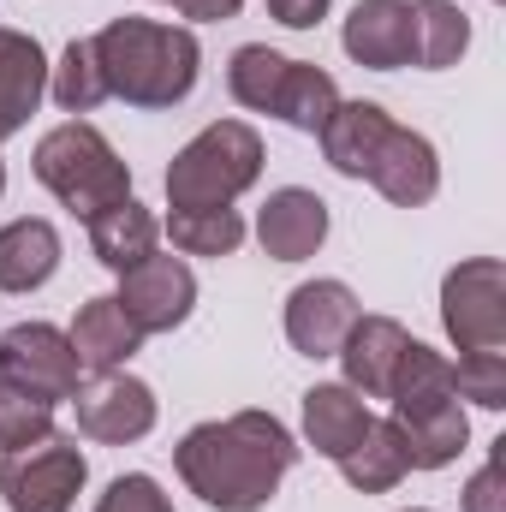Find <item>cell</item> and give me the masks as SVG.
Returning a JSON list of instances; mask_svg holds the SVG:
<instances>
[{
    "label": "cell",
    "instance_id": "1",
    "mask_svg": "<svg viewBox=\"0 0 506 512\" xmlns=\"http://www.w3.org/2000/svg\"><path fill=\"white\" fill-rule=\"evenodd\" d=\"M173 465L203 507L262 512L298 465V441L274 411H233L221 423H197L173 447Z\"/></svg>",
    "mask_w": 506,
    "mask_h": 512
},
{
    "label": "cell",
    "instance_id": "2",
    "mask_svg": "<svg viewBox=\"0 0 506 512\" xmlns=\"http://www.w3.org/2000/svg\"><path fill=\"white\" fill-rule=\"evenodd\" d=\"M90 42H96V66H102L108 96L126 102V108H179L197 90L203 48L185 24L114 18Z\"/></svg>",
    "mask_w": 506,
    "mask_h": 512
},
{
    "label": "cell",
    "instance_id": "3",
    "mask_svg": "<svg viewBox=\"0 0 506 512\" xmlns=\"http://www.w3.org/2000/svg\"><path fill=\"white\" fill-rule=\"evenodd\" d=\"M262 179V137L245 120L203 126L167 167V203L173 209H233Z\"/></svg>",
    "mask_w": 506,
    "mask_h": 512
},
{
    "label": "cell",
    "instance_id": "4",
    "mask_svg": "<svg viewBox=\"0 0 506 512\" xmlns=\"http://www.w3.org/2000/svg\"><path fill=\"white\" fill-rule=\"evenodd\" d=\"M30 167H36V179H42L78 221H90V215L114 209L120 197H131V167L114 155V143L90 126V120L54 126L36 143V161H30Z\"/></svg>",
    "mask_w": 506,
    "mask_h": 512
},
{
    "label": "cell",
    "instance_id": "5",
    "mask_svg": "<svg viewBox=\"0 0 506 512\" xmlns=\"http://www.w3.org/2000/svg\"><path fill=\"white\" fill-rule=\"evenodd\" d=\"M90 483V459L78 453V441H36L18 453H0V501L6 512H72V501Z\"/></svg>",
    "mask_w": 506,
    "mask_h": 512
},
{
    "label": "cell",
    "instance_id": "6",
    "mask_svg": "<svg viewBox=\"0 0 506 512\" xmlns=\"http://www.w3.org/2000/svg\"><path fill=\"white\" fill-rule=\"evenodd\" d=\"M441 328L459 352L506 346V268L501 256H471L441 280Z\"/></svg>",
    "mask_w": 506,
    "mask_h": 512
},
{
    "label": "cell",
    "instance_id": "7",
    "mask_svg": "<svg viewBox=\"0 0 506 512\" xmlns=\"http://www.w3.org/2000/svg\"><path fill=\"white\" fill-rule=\"evenodd\" d=\"M78 376L84 364L54 322H18L0 334V382H12L18 393L60 405V399H78Z\"/></svg>",
    "mask_w": 506,
    "mask_h": 512
},
{
    "label": "cell",
    "instance_id": "8",
    "mask_svg": "<svg viewBox=\"0 0 506 512\" xmlns=\"http://www.w3.org/2000/svg\"><path fill=\"white\" fill-rule=\"evenodd\" d=\"M114 304L126 310V322L149 340V334H173L185 316H191V304H197V274L179 262V256H143L137 268L120 274V292H114Z\"/></svg>",
    "mask_w": 506,
    "mask_h": 512
},
{
    "label": "cell",
    "instance_id": "9",
    "mask_svg": "<svg viewBox=\"0 0 506 512\" xmlns=\"http://www.w3.org/2000/svg\"><path fill=\"white\" fill-rule=\"evenodd\" d=\"M78 435L102 441V447H131L155 429V387L114 370V376H96L90 387H78Z\"/></svg>",
    "mask_w": 506,
    "mask_h": 512
},
{
    "label": "cell",
    "instance_id": "10",
    "mask_svg": "<svg viewBox=\"0 0 506 512\" xmlns=\"http://www.w3.org/2000/svg\"><path fill=\"white\" fill-rule=\"evenodd\" d=\"M358 316L364 310H358V292L346 280H304L286 298V340L304 358H334Z\"/></svg>",
    "mask_w": 506,
    "mask_h": 512
},
{
    "label": "cell",
    "instance_id": "11",
    "mask_svg": "<svg viewBox=\"0 0 506 512\" xmlns=\"http://www.w3.org/2000/svg\"><path fill=\"white\" fill-rule=\"evenodd\" d=\"M370 185H376L387 203H399V209H423L435 191H441V161H435V143L423 137V131H405L393 126L381 137L376 161H370V173H364Z\"/></svg>",
    "mask_w": 506,
    "mask_h": 512
},
{
    "label": "cell",
    "instance_id": "12",
    "mask_svg": "<svg viewBox=\"0 0 506 512\" xmlns=\"http://www.w3.org/2000/svg\"><path fill=\"white\" fill-rule=\"evenodd\" d=\"M399 429V447H405V465L411 471H441L465 453L471 441V417L459 399H423V405H399L387 417Z\"/></svg>",
    "mask_w": 506,
    "mask_h": 512
},
{
    "label": "cell",
    "instance_id": "13",
    "mask_svg": "<svg viewBox=\"0 0 506 512\" xmlns=\"http://www.w3.org/2000/svg\"><path fill=\"white\" fill-rule=\"evenodd\" d=\"M256 239L274 262H304L328 239V203L316 191H304V185H280L256 215Z\"/></svg>",
    "mask_w": 506,
    "mask_h": 512
},
{
    "label": "cell",
    "instance_id": "14",
    "mask_svg": "<svg viewBox=\"0 0 506 512\" xmlns=\"http://www.w3.org/2000/svg\"><path fill=\"white\" fill-rule=\"evenodd\" d=\"M340 48L370 72L411 66V0H358L340 30Z\"/></svg>",
    "mask_w": 506,
    "mask_h": 512
},
{
    "label": "cell",
    "instance_id": "15",
    "mask_svg": "<svg viewBox=\"0 0 506 512\" xmlns=\"http://www.w3.org/2000/svg\"><path fill=\"white\" fill-rule=\"evenodd\" d=\"M411 346V334L393 322V316H358L352 322V334H346V346L334 352L340 358V370H346V387L358 393V399H387V387H393V370H399V352Z\"/></svg>",
    "mask_w": 506,
    "mask_h": 512
},
{
    "label": "cell",
    "instance_id": "16",
    "mask_svg": "<svg viewBox=\"0 0 506 512\" xmlns=\"http://www.w3.org/2000/svg\"><path fill=\"white\" fill-rule=\"evenodd\" d=\"M42 96H48V54H42V42L0 24V143L30 126Z\"/></svg>",
    "mask_w": 506,
    "mask_h": 512
},
{
    "label": "cell",
    "instance_id": "17",
    "mask_svg": "<svg viewBox=\"0 0 506 512\" xmlns=\"http://www.w3.org/2000/svg\"><path fill=\"white\" fill-rule=\"evenodd\" d=\"M66 340H72V352H78V364H84L90 376H114V370H126L131 358H137V346H143V334L126 322V310H120L114 298H90V304H78Z\"/></svg>",
    "mask_w": 506,
    "mask_h": 512
},
{
    "label": "cell",
    "instance_id": "18",
    "mask_svg": "<svg viewBox=\"0 0 506 512\" xmlns=\"http://www.w3.org/2000/svg\"><path fill=\"white\" fill-rule=\"evenodd\" d=\"M370 423H376L370 405H364L346 382H316L304 393V441H310L322 459H346V453L364 441Z\"/></svg>",
    "mask_w": 506,
    "mask_h": 512
},
{
    "label": "cell",
    "instance_id": "19",
    "mask_svg": "<svg viewBox=\"0 0 506 512\" xmlns=\"http://www.w3.org/2000/svg\"><path fill=\"white\" fill-rule=\"evenodd\" d=\"M387 131H393V120H387L381 102H340L316 137H322V155H328V167L340 179H364Z\"/></svg>",
    "mask_w": 506,
    "mask_h": 512
},
{
    "label": "cell",
    "instance_id": "20",
    "mask_svg": "<svg viewBox=\"0 0 506 512\" xmlns=\"http://www.w3.org/2000/svg\"><path fill=\"white\" fill-rule=\"evenodd\" d=\"M84 227H90V251H96V262L114 268V274H126V268H137L143 256H155V239H161V221H155L137 197H120L114 209L90 215Z\"/></svg>",
    "mask_w": 506,
    "mask_h": 512
},
{
    "label": "cell",
    "instance_id": "21",
    "mask_svg": "<svg viewBox=\"0 0 506 512\" xmlns=\"http://www.w3.org/2000/svg\"><path fill=\"white\" fill-rule=\"evenodd\" d=\"M60 268V233L36 215L0 227V292H36Z\"/></svg>",
    "mask_w": 506,
    "mask_h": 512
},
{
    "label": "cell",
    "instance_id": "22",
    "mask_svg": "<svg viewBox=\"0 0 506 512\" xmlns=\"http://www.w3.org/2000/svg\"><path fill=\"white\" fill-rule=\"evenodd\" d=\"M465 48H471V18L453 0H411V60L423 72L459 66Z\"/></svg>",
    "mask_w": 506,
    "mask_h": 512
},
{
    "label": "cell",
    "instance_id": "23",
    "mask_svg": "<svg viewBox=\"0 0 506 512\" xmlns=\"http://www.w3.org/2000/svg\"><path fill=\"white\" fill-rule=\"evenodd\" d=\"M334 465H340V477H346L352 489H364V495H387V489H399L405 471H411V465H405V447H399V429L381 423V417L364 429V441H358L346 459H334Z\"/></svg>",
    "mask_w": 506,
    "mask_h": 512
},
{
    "label": "cell",
    "instance_id": "24",
    "mask_svg": "<svg viewBox=\"0 0 506 512\" xmlns=\"http://www.w3.org/2000/svg\"><path fill=\"white\" fill-rule=\"evenodd\" d=\"M340 108V84L322 72V66H310V60H292L286 66V84H280V102H274V120H286L292 131H316L328 126V114Z\"/></svg>",
    "mask_w": 506,
    "mask_h": 512
},
{
    "label": "cell",
    "instance_id": "25",
    "mask_svg": "<svg viewBox=\"0 0 506 512\" xmlns=\"http://www.w3.org/2000/svg\"><path fill=\"white\" fill-rule=\"evenodd\" d=\"M286 54H274L268 42H245L239 54H233V66H227V90H233V102L239 108H251V114H274V102H280V84H286Z\"/></svg>",
    "mask_w": 506,
    "mask_h": 512
},
{
    "label": "cell",
    "instance_id": "26",
    "mask_svg": "<svg viewBox=\"0 0 506 512\" xmlns=\"http://www.w3.org/2000/svg\"><path fill=\"white\" fill-rule=\"evenodd\" d=\"M167 239L185 256H233L245 245V221H239V209H173Z\"/></svg>",
    "mask_w": 506,
    "mask_h": 512
},
{
    "label": "cell",
    "instance_id": "27",
    "mask_svg": "<svg viewBox=\"0 0 506 512\" xmlns=\"http://www.w3.org/2000/svg\"><path fill=\"white\" fill-rule=\"evenodd\" d=\"M48 96H54L66 114H90V108L108 102V84H102V66H96V42H90V36L66 42L60 66H48Z\"/></svg>",
    "mask_w": 506,
    "mask_h": 512
},
{
    "label": "cell",
    "instance_id": "28",
    "mask_svg": "<svg viewBox=\"0 0 506 512\" xmlns=\"http://www.w3.org/2000/svg\"><path fill=\"white\" fill-rule=\"evenodd\" d=\"M387 399H393V411H399V405H423V399H459V393H453V358H441L435 346L411 340V346L399 352V370H393Z\"/></svg>",
    "mask_w": 506,
    "mask_h": 512
},
{
    "label": "cell",
    "instance_id": "29",
    "mask_svg": "<svg viewBox=\"0 0 506 512\" xmlns=\"http://www.w3.org/2000/svg\"><path fill=\"white\" fill-rule=\"evenodd\" d=\"M54 435V405L18 393L12 382H0V453H18V447H36Z\"/></svg>",
    "mask_w": 506,
    "mask_h": 512
},
{
    "label": "cell",
    "instance_id": "30",
    "mask_svg": "<svg viewBox=\"0 0 506 512\" xmlns=\"http://www.w3.org/2000/svg\"><path fill=\"white\" fill-rule=\"evenodd\" d=\"M453 393L471 399V405H483V411H501L506 405V358L501 352H459Z\"/></svg>",
    "mask_w": 506,
    "mask_h": 512
},
{
    "label": "cell",
    "instance_id": "31",
    "mask_svg": "<svg viewBox=\"0 0 506 512\" xmlns=\"http://www.w3.org/2000/svg\"><path fill=\"white\" fill-rule=\"evenodd\" d=\"M96 512H173V501L161 495L155 477L131 471V477H114V483H108V495L96 501Z\"/></svg>",
    "mask_w": 506,
    "mask_h": 512
},
{
    "label": "cell",
    "instance_id": "32",
    "mask_svg": "<svg viewBox=\"0 0 506 512\" xmlns=\"http://www.w3.org/2000/svg\"><path fill=\"white\" fill-rule=\"evenodd\" d=\"M465 512H506V465H501V441L489 453V465L465 483Z\"/></svg>",
    "mask_w": 506,
    "mask_h": 512
},
{
    "label": "cell",
    "instance_id": "33",
    "mask_svg": "<svg viewBox=\"0 0 506 512\" xmlns=\"http://www.w3.org/2000/svg\"><path fill=\"white\" fill-rule=\"evenodd\" d=\"M268 18L286 30H316L328 18V0H268Z\"/></svg>",
    "mask_w": 506,
    "mask_h": 512
},
{
    "label": "cell",
    "instance_id": "34",
    "mask_svg": "<svg viewBox=\"0 0 506 512\" xmlns=\"http://www.w3.org/2000/svg\"><path fill=\"white\" fill-rule=\"evenodd\" d=\"M185 18H197V24H227V18H239V6L245 0H173Z\"/></svg>",
    "mask_w": 506,
    "mask_h": 512
},
{
    "label": "cell",
    "instance_id": "35",
    "mask_svg": "<svg viewBox=\"0 0 506 512\" xmlns=\"http://www.w3.org/2000/svg\"><path fill=\"white\" fill-rule=\"evenodd\" d=\"M0 191H6V161H0Z\"/></svg>",
    "mask_w": 506,
    "mask_h": 512
},
{
    "label": "cell",
    "instance_id": "36",
    "mask_svg": "<svg viewBox=\"0 0 506 512\" xmlns=\"http://www.w3.org/2000/svg\"><path fill=\"white\" fill-rule=\"evenodd\" d=\"M411 512H429V507H411Z\"/></svg>",
    "mask_w": 506,
    "mask_h": 512
}]
</instances>
